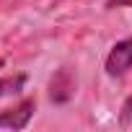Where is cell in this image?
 <instances>
[{
  "instance_id": "1",
  "label": "cell",
  "mask_w": 132,
  "mask_h": 132,
  "mask_svg": "<svg viewBox=\"0 0 132 132\" xmlns=\"http://www.w3.org/2000/svg\"><path fill=\"white\" fill-rule=\"evenodd\" d=\"M127 70H132V39L117 42L106 57V73L109 75H124Z\"/></svg>"
},
{
  "instance_id": "2",
  "label": "cell",
  "mask_w": 132,
  "mask_h": 132,
  "mask_svg": "<svg viewBox=\"0 0 132 132\" xmlns=\"http://www.w3.org/2000/svg\"><path fill=\"white\" fill-rule=\"evenodd\" d=\"M34 114V98H26L21 101L18 106L13 109H5V111H0V127H11V129H23L29 124Z\"/></svg>"
},
{
  "instance_id": "3",
  "label": "cell",
  "mask_w": 132,
  "mask_h": 132,
  "mask_svg": "<svg viewBox=\"0 0 132 132\" xmlns=\"http://www.w3.org/2000/svg\"><path fill=\"white\" fill-rule=\"evenodd\" d=\"M68 80H70L68 73H60V75L52 80V101H68V98H70L73 83H68Z\"/></svg>"
},
{
  "instance_id": "4",
  "label": "cell",
  "mask_w": 132,
  "mask_h": 132,
  "mask_svg": "<svg viewBox=\"0 0 132 132\" xmlns=\"http://www.w3.org/2000/svg\"><path fill=\"white\" fill-rule=\"evenodd\" d=\"M26 86V75H16V78H0V96H11V93H21Z\"/></svg>"
},
{
  "instance_id": "5",
  "label": "cell",
  "mask_w": 132,
  "mask_h": 132,
  "mask_svg": "<svg viewBox=\"0 0 132 132\" xmlns=\"http://www.w3.org/2000/svg\"><path fill=\"white\" fill-rule=\"evenodd\" d=\"M119 119H122V124H132V96L124 101V106H122V114H119Z\"/></svg>"
},
{
  "instance_id": "6",
  "label": "cell",
  "mask_w": 132,
  "mask_h": 132,
  "mask_svg": "<svg viewBox=\"0 0 132 132\" xmlns=\"http://www.w3.org/2000/svg\"><path fill=\"white\" fill-rule=\"evenodd\" d=\"M119 5H129L132 8V0H109V8H119Z\"/></svg>"
},
{
  "instance_id": "7",
  "label": "cell",
  "mask_w": 132,
  "mask_h": 132,
  "mask_svg": "<svg viewBox=\"0 0 132 132\" xmlns=\"http://www.w3.org/2000/svg\"><path fill=\"white\" fill-rule=\"evenodd\" d=\"M0 65H3V62H0Z\"/></svg>"
}]
</instances>
